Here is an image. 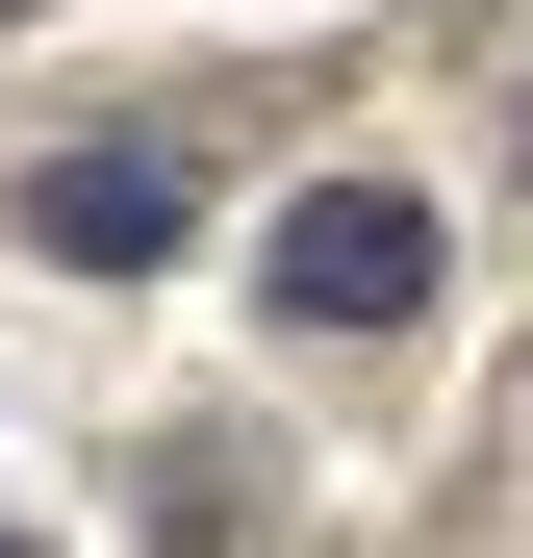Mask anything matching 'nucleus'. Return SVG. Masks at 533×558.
Masks as SVG:
<instances>
[{"label": "nucleus", "mask_w": 533, "mask_h": 558, "mask_svg": "<svg viewBox=\"0 0 533 558\" xmlns=\"http://www.w3.org/2000/svg\"><path fill=\"white\" fill-rule=\"evenodd\" d=\"M407 305H432V204H381V178L280 204V330H407Z\"/></svg>", "instance_id": "obj_1"}, {"label": "nucleus", "mask_w": 533, "mask_h": 558, "mask_svg": "<svg viewBox=\"0 0 533 558\" xmlns=\"http://www.w3.org/2000/svg\"><path fill=\"white\" fill-rule=\"evenodd\" d=\"M26 229H51L76 279H153V254H178V153H51V178H26Z\"/></svg>", "instance_id": "obj_2"}, {"label": "nucleus", "mask_w": 533, "mask_h": 558, "mask_svg": "<svg viewBox=\"0 0 533 558\" xmlns=\"http://www.w3.org/2000/svg\"><path fill=\"white\" fill-rule=\"evenodd\" d=\"M0 558H26V533H0Z\"/></svg>", "instance_id": "obj_3"}]
</instances>
